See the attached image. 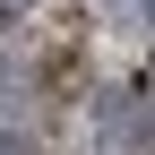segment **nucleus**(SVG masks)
<instances>
[{
	"label": "nucleus",
	"mask_w": 155,
	"mask_h": 155,
	"mask_svg": "<svg viewBox=\"0 0 155 155\" xmlns=\"http://www.w3.org/2000/svg\"><path fill=\"white\" fill-rule=\"evenodd\" d=\"M26 9H35V0H0V26H9V17H26Z\"/></svg>",
	"instance_id": "obj_1"
},
{
	"label": "nucleus",
	"mask_w": 155,
	"mask_h": 155,
	"mask_svg": "<svg viewBox=\"0 0 155 155\" xmlns=\"http://www.w3.org/2000/svg\"><path fill=\"white\" fill-rule=\"evenodd\" d=\"M138 9H147V26H155V0H138Z\"/></svg>",
	"instance_id": "obj_2"
}]
</instances>
